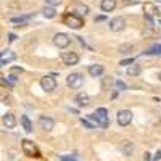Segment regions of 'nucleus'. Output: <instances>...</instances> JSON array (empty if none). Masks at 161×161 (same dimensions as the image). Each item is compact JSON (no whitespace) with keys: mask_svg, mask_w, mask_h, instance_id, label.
<instances>
[{"mask_svg":"<svg viewBox=\"0 0 161 161\" xmlns=\"http://www.w3.org/2000/svg\"><path fill=\"white\" fill-rule=\"evenodd\" d=\"M89 118L95 121L97 126H102V127H108L110 126V118H108V111H106V108L95 110Z\"/></svg>","mask_w":161,"mask_h":161,"instance_id":"nucleus-1","label":"nucleus"},{"mask_svg":"<svg viewBox=\"0 0 161 161\" xmlns=\"http://www.w3.org/2000/svg\"><path fill=\"white\" fill-rule=\"evenodd\" d=\"M11 73L13 74H21L23 73V68H11Z\"/></svg>","mask_w":161,"mask_h":161,"instance_id":"nucleus-31","label":"nucleus"},{"mask_svg":"<svg viewBox=\"0 0 161 161\" xmlns=\"http://www.w3.org/2000/svg\"><path fill=\"white\" fill-rule=\"evenodd\" d=\"M61 2H63V0H45V5H47V7H52V8H55V7L61 5Z\"/></svg>","mask_w":161,"mask_h":161,"instance_id":"nucleus-25","label":"nucleus"},{"mask_svg":"<svg viewBox=\"0 0 161 161\" xmlns=\"http://www.w3.org/2000/svg\"><path fill=\"white\" fill-rule=\"evenodd\" d=\"M76 103H77L79 106H87V105L90 103V98H89L87 93L80 92V93H77V95H76Z\"/></svg>","mask_w":161,"mask_h":161,"instance_id":"nucleus-16","label":"nucleus"},{"mask_svg":"<svg viewBox=\"0 0 161 161\" xmlns=\"http://www.w3.org/2000/svg\"><path fill=\"white\" fill-rule=\"evenodd\" d=\"M37 126L40 130H44V132H50L53 127H55V121H53L52 118L48 116H40L37 119Z\"/></svg>","mask_w":161,"mask_h":161,"instance_id":"nucleus-5","label":"nucleus"},{"mask_svg":"<svg viewBox=\"0 0 161 161\" xmlns=\"http://www.w3.org/2000/svg\"><path fill=\"white\" fill-rule=\"evenodd\" d=\"M40 87H42L45 92H53L57 89V79L53 76H44L40 79Z\"/></svg>","mask_w":161,"mask_h":161,"instance_id":"nucleus-7","label":"nucleus"},{"mask_svg":"<svg viewBox=\"0 0 161 161\" xmlns=\"http://www.w3.org/2000/svg\"><path fill=\"white\" fill-rule=\"evenodd\" d=\"M145 55H158V53H161V45H152V47H148L145 52Z\"/></svg>","mask_w":161,"mask_h":161,"instance_id":"nucleus-23","label":"nucleus"},{"mask_svg":"<svg viewBox=\"0 0 161 161\" xmlns=\"http://www.w3.org/2000/svg\"><path fill=\"white\" fill-rule=\"evenodd\" d=\"M61 61L66 66H74L79 61V55H77L76 52H63L61 53Z\"/></svg>","mask_w":161,"mask_h":161,"instance_id":"nucleus-8","label":"nucleus"},{"mask_svg":"<svg viewBox=\"0 0 161 161\" xmlns=\"http://www.w3.org/2000/svg\"><path fill=\"white\" fill-rule=\"evenodd\" d=\"M42 15H44L45 18H50V19L55 18V8H52V7H47V5H45V7L42 8Z\"/></svg>","mask_w":161,"mask_h":161,"instance_id":"nucleus-22","label":"nucleus"},{"mask_svg":"<svg viewBox=\"0 0 161 161\" xmlns=\"http://www.w3.org/2000/svg\"><path fill=\"white\" fill-rule=\"evenodd\" d=\"M100 8L106 13H110L116 8V0H102V3H100Z\"/></svg>","mask_w":161,"mask_h":161,"instance_id":"nucleus-14","label":"nucleus"},{"mask_svg":"<svg viewBox=\"0 0 161 161\" xmlns=\"http://www.w3.org/2000/svg\"><path fill=\"white\" fill-rule=\"evenodd\" d=\"M63 161H76L74 158H69V156H63Z\"/></svg>","mask_w":161,"mask_h":161,"instance_id":"nucleus-33","label":"nucleus"},{"mask_svg":"<svg viewBox=\"0 0 161 161\" xmlns=\"http://www.w3.org/2000/svg\"><path fill=\"white\" fill-rule=\"evenodd\" d=\"M0 102H3V103H11V97L8 95V93H0Z\"/></svg>","mask_w":161,"mask_h":161,"instance_id":"nucleus-26","label":"nucleus"},{"mask_svg":"<svg viewBox=\"0 0 161 161\" xmlns=\"http://www.w3.org/2000/svg\"><path fill=\"white\" fill-rule=\"evenodd\" d=\"M116 119H118L119 126H129L132 121V111L130 110H121V111H118Z\"/></svg>","mask_w":161,"mask_h":161,"instance_id":"nucleus-9","label":"nucleus"},{"mask_svg":"<svg viewBox=\"0 0 161 161\" xmlns=\"http://www.w3.org/2000/svg\"><path fill=\"white\" fill-rule=\"evenodd\" d=\"M69 36L64 34V32H57L55 36H53V44H55L58 48H66L69 45Z\"/></svg>","mask_w":161,"mask_h":161,"instance_id":"nucleus-6","label":"nucleus"},{"mask_svg":"<svg viewBox=\"0 0 161 161\" xmlns=\"http://www.w3.org/2000/svg\"><path fill=\"white\" fill-rule=\"evenodd\" d=\"M15 60V53L10 52V50H5V52H0V64H7L10 61Z\"/></svg>","mask_w":161,"mask_h":161,"instance_id":"nucleus-13","label":"nucleus"},{"mask_svg":"<svg viewBox=\"0 0 161 161\" xmlns=\"http://www.w3.org/2000/svg\"><path fill=\"white\" fill-rule=\"evenodd\" d=\"M63 21H64V24L68 26V28H71V29H79V28H82V26H84V19L79 18V16H76V15H73V13L66 15Z\"/></svg>","mask_w":161,"mask_h":161,"instance_id":"nucleus-3","label":"nucleus"},{"mask_svg":"<svg viewBox=\"0 0 161 161\" xmlns=\"http://www.w3.org/2000/svg\"><path fill=\"white\" fill-rule=\"evenodd\" d=\"M114 86H116V89H118V90H126V84L123 82V80H116Z\"/></svg>","mask_w":161,"mask_h":161,"instance_id":"nucleus-27","label":"nucleus"},{"mask_svg":"<svg viewBox=\"0 0 161 161\" xmlns=\"http://www.w3.org/2000/svg\"><path fill=\"white\" fill-rule=\"evenodd\" d=\"M31 18H34V13H29V15H26V16H16V18H11L13 23H19V24H26Z\"/></svg>","mask_w":161,"mask_h":161,"instance_id":"nucleus-20","label":"nucleus"},{"mask_svg":"<svg viewBox=\"0 0 161 161\" xmlns=\"http://www.w3.org/2000/svg\"><path fill=\"white\" fill-rule=\"evenodd\" d=\"M103 66L102 64H90L89 66V74L92 76V77H100V76H103Z\"/></svg>","mask_w":161,"mask_h":161,"instance_id":"nucleus-12","label":"nucleus"},{"mask_svg":"<svg viewBox=\"0 0 161 161\" xmlns=\"http://www.w3.org/2000/svg\"><path fill=\"white\" fill-rule=\"evenodd\" d=\"M66 82H68V86L71 89H80L82 84H84V77L79 73H71L68 77H66Z\"/></svg>","mask_w":161,"mask_h":161,"instance_id":"nucleus-4","label":"nucleus"},{"mask_svg":"<svg viewBox=\"0 0 161 161\" xmlns=\"http://www.w3.org/2000/svg\"><path fill=\"white\" fill-rule=\"evenodd\" d=\"M159 158H161V150H159V152L155 155V159H159Z\"/></svg>","mask_w":161,"mask_h":161,"instance_id":"nucleus-34","label":"nucleus"},{"mask_svg":"<svg viewBox=\"0 0 161 161\" xmlns=\"http://www.w3.org/2000/svg\"><path fill=\"white\" fill-rule=\"evenodd\" d=\"M121 150H123V153H124L126 156H130V155L134 153V143L129 142V140H124L123 145H121Z\"/></svg>","mask_w":161,"mask_h":161,"instance_id":"nucleus-17","label":"nucleus"},{"mask_svg":"<svg viewBox=\"0 0 161 161\" xmlns=\"http://www.w3.org/2000/svg\"><path fill=\"white\" fill-rule=\"evenodd\" d=\"M3 124L8 127V129H13L16 126V118H15V114L13 113H7L5 116H3Z\"/></svg>","mask_w":161,"mask_h":161,"instance_id":"nucleus-15","label":"nucleus"},{"mask_svg":"<svg viewBox=\"0 0 161 161\" xmlns=\"http://www.w3.org/2000/svg\"><path fill=\"white\" fill-rule=\"evenodd\" d=\"M21 124H23V127H24L26 132H32V123L29 121L28 116H21Z\"/></svg>","mask_w":161,"mask_h":161,"instance_id":"nucleus-21","label":"nucleus"},{"mask_svg":"<svg viewBox=\"0 0 161 161\" xmlns=\"http://www.w3.org/2000/svg\"><path fill=\"white\" fill-rule=\"evenodd\" d=\"M132 50H134V45L132 44H123V45L119 47V52L121 53H130Z\"/></svg>","mask_w":161,"mask_h":161,"instance_id":"nucleus-24","label":"nucleus"},{"mask_svg":"<svg viewBox=\"0 0 161 161\" xmlns=\"http://www.w3.org/2000/svg\"><path fill=\"white\" fill-rule=\"evenodd\" d=\"M140 73H142V68H140V64H137V63H132L127 68V74L129 76H139Z\"/></svg>","mask_w":161,"mask_h":161,"instance_id":"nucleus-18","label":"nucleus"},{"mask_svg":"<svg viewBox=\"0 0 161 161\" xmlns=\"http://www.w3.org/2000/svg\"><path fill=\"white\" fill-rule=\"evenodd\" d=\"M143 159H145V161H150V159H152V156H150V153H145V156H143Z\"/></svg>","mask_w":161,"mask_h":161,"instance_id":"nucleus-32","label":"nucleus"},{"mask_svg":"<svg viewBox=\"0 0 161 161\" xmlns=\"http://www.w3.org/2000/svg\"><path fill=\"white\" fill-rule=\"evenodd\" d=\"M145 10H147V11H152L150 15H158V10H156L153 5H147V7H145Z\"/></svg>","mask_w":161,"mask_h":161,"instance_id":"nucleus-28","label":"nucleus"},{"mask_svg":"<svg viewBox=\"0 0 161 161\" xmlns=\"http://www.w3.org/2000/svg\"><path fill=\"white\" fill-rule=\"evenodd\" d=\"M21 148H23V152H24L26 156H31V158H39L40 156V152H39V148L36 147V143L31 142V140H28V139L23 140Z\"/></svg>","mask_w":161,"mask_h":161,"instance_id":"nucleus-2","label":"nucleus"},{"mask_svg":"<svg viewBox=\"0 0 161 161\" xmlns=\"http://www.w3.org/2000/svg\"><path fill=\"white\" fill-rule=\"evenodd\" d=\"M80 123H82V124H84V126H86L87 129H93V124H90L87 119H80Z\"/></svg>","mask_w":161,"mask_h":161,"instance_id":"nucleus-30","label":"nucleus"},{"mask_svg":"<svg viewBox=\"0 0 161 161\" xmlns=\"http://www.w3.org/2000/svg\"><path fill=\"white\" fill-rule=\"evenodd\" d=\"M158 77H159V80H161V73H159V74H158Z\"/></svg>","mask_w":161,"mask_h":161,"instance_id":"nucleus-35","label":"nucleus"},{"mask_svg":"<svg viewBox=\"0 0 161 161\" xmlns=\"http://www.w3.org/2000/svg\"><path fill=\"white\" fill-rule=\"evenodd\" d=\"M132 63H134V60H132V58H127V60H123L119 64H123V66H130Z\"/></svg>","mask_w":161,"mask_h":161,"instance_id":"nucleus-29","label":"nucleus"},{"mask_svg":"<svg viewBox=\"0 0 161 161\" xmlns=\"http://www.w3.org/2000/svg\"><path fill=\"white\" fill-rule=\"evenodd\" d=\"M69 11H73V15L82 18V16H86L87 13H89V7L84 5V3H80V2H77V3H74V5L69 8Z\"/></svg>","mask_w":161,"mask_h":161,"instance_id":"nucleus-11","label":"nucleus"},{"mask_svg":"<svg viewBox=\"0 0 161 161\" xmlns=\"http://www.w3.org/2000/svg\"><path fill=\"white\" fill-rule=\"evenodd\" d=\"M113 84H114V80H113L110 76H108V77H102V84H100V86H102V90H110V87H111Z\"/></svg>","mask_w":161,"mask_h":161,"instance_id":"nucleus-19","label":"nucleus"},{"mask_svg":"<svg viewBox=\"0 0 161 161\" xmlns=\"http://www.w3.org/2000/svg\"><path fill=\"white\" fill-rule=\"evenodd\" d=\"M108 28H110V31H113V32H119V31H123V29L126 28V21H124V18L116 16V18H113V19L110 21Z\"/></svg>","mask_w":161,"mask_h":161,"instance_id":"nucleus-10","label":"nucleus"}]
</instances>
